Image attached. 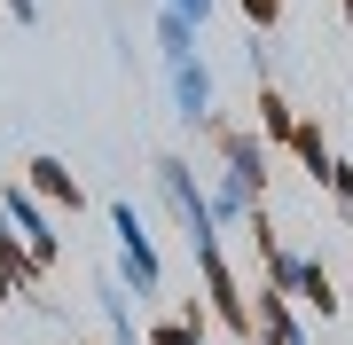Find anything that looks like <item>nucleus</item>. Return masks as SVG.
<instances>
[{
	"label": "nucleus",
	"mask_w": 353,
	"mask_h": 345,
	"mask_svg": "<svg viewBox=\"0 0 353 345\" xmlns=\"http://www.w3.org/2000/svg\"><path fill=\"white\" fill-rule=\"evenodd\" d=\"M173 322H181V330H196V337L212 330V314H204V298H181V314H173Z\"/></svg>",
	"instance_id": "nucleus-18"
},
{
	"label": "nucleus",
	"mask_w": 353,
	"mask_h": 345,
	"mask_svg": "<svg viewBox=\"0 0 353 345\" xmlns=\"http://www.w3.org/2000/svg\"><path fill=\"white\" fill-rule=\"evenodd\" d=\"M24 189L48 212H79V205H87V189H79V173L63 165V157H32V165H24Z\"/></svg>",
	"instance_id": "nucleus-7"
},
{
	"label": "nucleus",
	"mask_w": 353,
	"mask_h": 345,
	"mask_svg": "<svg viewBox=\"0 0 353 345\" xmlns=\"http://www.w3.org/2000/svg\"><path fill=\"white\" fill-rule=\"evenodd\" d=\"M338 8H345V24H353V0H338Z\"/></svg>",
	"instance_id": "nucleus-20"
},
{
	"label": "nucleus",
	"mask_w": 353,
	"mask_h": 345,
	"mask_svg": "<svg viewBox=\"0 0 353 345\" xmlns=\"http://www.w3.org/2000/svg\"><path fill=\"white\" fill-rule=\"evenodd\" d=\"M322 189H330V205H338L353 220V157H330V173H322Z\"/></svg>",
	"instance_id": "nucleus-15"
},
{
	"label": "nucleus",
	"mask_w": 353,
	"mask_h": 345,
	"mask_svg": "<svg viewBox=\"0 0 353 345\" xmlns=\"http://www.w3.org/2000/svg\"><path fill=\"white\" fill-rule=\"evenodd\" d=\"M212 141H220V173L236 180L252 205H267V157H275V149H267L252 126H220V118H212Z\"/></svg>",
	"instance_id": "nucleus-5"
},
{
	"label": "nucleus",
	"mask_w": 353,
	"mask_h": 345,
	"mask_svg": "<svg viewBox=\"0 0 353 345\" xmlns=\"http://www.w3.org/2000/svg\"><path fill=\"white\" fill-rule=\"evenodd\" d=\"M157 63H189V55H196V24H189V16H173V8H157Z\"/></svg>",
	"instance_id": "nucleus-13"
},
{
	"label": "nucleus",
	"mask_w": 353,
	"mask_h": 345,
	"mask_svg": "<svg viewBox=\"0 0 353 345\" xmlns=\"http://www.w3.org/2000/svg\"><path fill=\"white\" fill-rule=\"evenodd\" d=\"M110 236H118V282H126V298H157L165 291V259H157V236L150 220L134 212V196H110Z\"/></svg>",
	"instance_id": "nucleus-1"
},
{
	"label": "nucleus",
	"mask_w": 353,
	"mask_h": 345,
	"mask_svg": "<svg viewBox=\"0 0 353 345\" xmlns=\"http://www.w3.org/2000/svg\"><path fill=\"white\" fill-rule=\"evenodd\" d=\"M252 345H306V322H299V306H290L283 291H259V306H252Z\"/></svg>",
	"instance_id": "nucleus-8"
},
{
	"label": "nucleus",
	"mask_w": 353,
	"mask_h": 345,
	"mask_svg": "<svg viewBox=\"0 0 353 345\" xmlns=\"http://www.w3.org/2000/svg\"><path fill=\"white\" fill-rule=\"evenodd\" d=\"M150 173H157V196H165V205H173V220H181V236H189V243H196V236H220V228H212V212H204L196 165H189V157H181V149H165V157H157Z\"/></svg>",
	"instance_id": "nucleus-4"
},
{
	"label": "nucleus",
	"mask_w": 353,
	"mask_h": 345,
	"mask_svg": "<svg viewBox=\"0 0 353 345\" xmlns=\"http://www.w3.org/2000/svg\"><path fill=\"white\" fill-rule=\"evenodd\" d=\"M141 345H204V337H196V330H181V322L165 314V322H150V330H141Z\"/></svg>",
	"instance_id": "nucleus-16"
},
{
	"label": "nucleus",
	"mask_w": 353,
	"mask_h": 345,
	"mask_svg": "<svg viewBox=\"0 0 353 345\" xmlns=\"http://www.w3.org/2000/svg\"><path fill=\"white\" fill-rule=\"evenodd\" d=\"M165 94H173V110L189 118V126H212V63H204V55L165 63Z\"/></svg>",
	"instance_id": "nucleus-6"
},
{
	"label": "nucleus",
	"mask_w": 353,
	"mask_h": 345,
	"mask_svg": "<svg viewBox=\"0 0 353 345\" xmlns=\"http://www.w3.org/2000/svg\"><path fill=\"white\" fill-rule=\"evenodd\" d=\"M290 306L338 322V282H330V267H322V259H306V251H299V267H290Z\"/></svg>",
	"instance_id": "nucleus-9"
},
{
	"label": "nucleus",
	"mask_w": 353,
	"mask_h": 345,
	"mask_svg": "<svg viewBox=\"0 0 353 345\" xmlns=\"http://www.w3.org/2000/svg\"><path fill=\"white\" fill-rule=\"evenodd\" d=\"M290 157H299V165L306 173H330V157H338V149H330V141H322V126H314V118H299V126H290Z\"/></svg>",
	"instance_id": "nucleus-14"
},
{
	"label": "nucleus",
	"mask_w": 353,
	"mask_h": 345,
	"mask_svg": "<svg viewBox=\"0 0 353 345\" xmlns=\"http://www.w3.org/2000/svg\"><path fill=\"white\" fill-rule=\"evenodd\" d=\"M236 8H243L252 32H275V24H283V0H236Z\"/></svg>",
	"instance_id": "nucleus-17"
},
{
	"label": "nucleus",
	"mask_w": 353,
	"mask_h": 345,
	"mask_svg": "<svg viewBox=\"0 0 353 345\" xmlns=\"http://www.w3.org/2000/svg\"><path fill=\"white\" fill-rule=\"evenodd\" d=\"M189 251H196V275H204V314H212V322H220L228 337H243V345H252V298H243L236 267H228L220 236H196Z\"/></svg>",
	"instance_id": "nucleus-2"
},
{
	"label": "nucleus",
	"mask_w": 353,
	"mask_h": 345,
	"mask_svg": "<svg viewBox=\"0 0 353 345\" xmlns=\"http://www.w3.org/2000/svg\"><path fill=\"white\" fill-rule=\"evenodd\" d=\"M0 298H39V259L0 228Z\"/></svg>",
	"instance_id": "nucleus-11"
},
{
	"label": "nucleus",
	"mask_w": 353,
	"mask_h": 345,
	"mask_svg": "<svg viewBox=\"0 0 353 345\" xmlns=\"http://www.w3.org/2000/svg\"><path fill=\"white\" fill-rule=\"evenodd\" d=\"M157 8H173V16H189V24L204 32V16H212V0H157Z\"/></svg>",
	"instance_id": "nucleus-19"
},
{
	"label": "nucleus",
	"mask_w": 353,
	"mask_h": 345,
	"mask_svg": "<svg viewBox=\"0 0 353 345\" xmlns=\"http://www.w3.org/2000/svg\"><path fill=\"white\" fill-rule=\"evenodd\" d=\"M94 306H102V322H110V345H141V322H134V298H126V282H118L110 267L94 275Z\"/></svg>",
	"instance_id": "nucleus-10"
},
{
	"label": "nucleus",
	"mask_w": 353,
	"mask_h": 345,
	"mask_svg": "<svg viewBox=\"0 0 353 345\" xmlns=\"http://www.w3.org/2000/svg\"><path fill=\"white\" fill-rule=\"evenodd\" d=\"M0 228H16V243L39 259V275L63 259V236H55V212L39 205V196L24 189V180H0Z\"/></svg>",
	"instance_id": "nucleus-3"
},
{
	"label": "nucleus",
	"mask_w": 353,
	"mask_h": 345,
	"mask_svg": "<svg viewBox=\"0 0 353 345\" xmlns=\"http://www.w3.org/2000/svg\"><path fill=\"white\" fill-rule=\"evenodd\" d=\"M290 126H299L290 94L275 87V79H259V141H267V149H290Z\"/></svg>",
	"instance_id": "nucleus-12"
}]
</instances>
